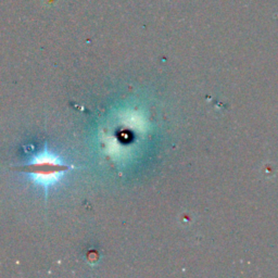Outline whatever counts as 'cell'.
<instances>
[{"instance_id":"6da1fadb","label":"cell","mask_w":278,"mask_h":278,"mask_svg":"<svg viewBox=\"0 0 278 278\" xmlns=\"http://www.w3.org/2000/svg\"><path fill=\"white\" fill-rule=\"evenodd\" d=\"M20 170L31 177L34 183L43 186L45 189H48L50 186L60 182L62 177L70 171V165L64 163L59 157L46 150L34 157Z\"/></svg>"}]
</instances>
